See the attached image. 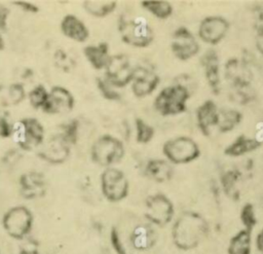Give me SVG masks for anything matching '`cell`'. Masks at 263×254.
I'll return each instance as SVG.
<instances>
[{
    "label": "cell",
    "instance_id": "7bdbcfd3",
    "mask_svg": "<svg viewBox=\"0 0 263 254\" xmlns=\"http://www.w3.org/2000/svg\"><path fill=\"white\" fill-rule=\"evenodd\" d=\"M256 247L258 249V251L263 254V229L260 230V232L257 234L256 238Z\"/></svg>",
    "mask_w": 263,
    "mask_h": 254
},
{
    "label": "cell",
    "instance_id": "603a6c76",
    "mask_svg": "<svg viewBox=\"0 0 263 254\" xmlns=\"http://www.w3.org/2000/svg\"><path fill=\"white\" fill-rule=\"evenodd\" d=\"M145 175L155 182H166L172 179L174 170L171 162L166 159L152 158L145 166Z\"/></svg>",
    "mask_w": 263,
    "mask_h": 254
},
{
    "label": "cell",
    "instance_id": "ab89813d",
    "mask_svg": "<svg viewBox=\"0 0 263 254\" xmlns=\"http://www.w3.org/2000/svg\"><path fill=\"white\" fill-rule=\"evenodd\" d=\"M13 124L5 116H0V137L9 138L12 137Z\"/></svg>",
    "mask_w": 263,
    "mask_h": 254
},
{
    "label": "cell",
    "instance_id": "7c38bea8",
    "mask_svg": "<svg viewBox=\"0 0 263 254\" xmlns=\"http://www.w3.org/2000/svg\"><path fill=\"white\" fill-rule=\"evenodd\" d=\"M71 153V145L66 142L60 133L51 136L37 152V156L49 164L60 165L65 162Z\"/></svg>",
    "mask_w": 263,
    "mask_h": 254
},
{
    "label": "cell",
    "instance_id": "1f68e13d",
    "mask_svg": "<svg viewBox=\"0 0 263 254\" xmlns=\"http://www.w3.org/2000/svg\"><path fill=\"white\" fill-rule=\"evenodd\" d=\"M60 134L71 146L75 145L79 140V120L72 118L61 125Z\"/></svg>",
    "mask_w": 263,
    "mask_h": 254
},
{
    "label": "cell",
    "instance_id": "ba28073f",
    "mask_svg": "<svg viewBox=\"0 0 263 254\" xmlns=\"http://www.w3.org/2000/svg\"><path fill=\"white\" fill-rule=\"evenodd\" d=\"M100 183L103 195L111 203L121 202L128 195V180L119 169L106 168L101 174Z\"/></svg>",
    "mask_w": 263,
    "mask_h": 254
},
{
    "label": "cell",
    "instance_id": "f35d334b",
    "mask_svg": "<svg viewBox=\"0 0 263 254\" xmlns=\"http://www.w3.org/2000/svg\"><path fill=\"white\" fill-rule=\"evenodd\" d=\"M254 28L256 34H263V5H258L254 9Z\"/></svg>",
    "mask_w": 263,
    "mask_h": 254
},
{
    "label": "cell",
    "instance_id": "9a60e30c",
    "mask_svg": "<svg viewBox=\"0 0 263 254\" xmlns=\"http://www.w3.org/2000/svg\"><path fill=\"white\" fill-rule=\"evenodd\" d=\"M20 192L26 199H34L46 193V180L42 173L29 171L18 178Z\"/></svg>",
    "mask_w": 263,
    "mask_h": 254
},
{
    "label": "cell",
    "instance_id": "277c9868",
    "mask_svg": "<svg viewBox=\"0 0 263 254\" xmlns=\"http://www.w3.org/2000/svg\"><path fill=\"white\" fill-rule=\"evenodd\" d=\"M124 145L117 137L105 134L100 136L90 147L91 160L102 167L110 168L124 156Z\"/></svg>",
    "mask_w": 263,
    "mask_h": 254
},
{
    "label": "cell",
    "instance_id": "74e56055",
    "mask_svg": "<svg viewBox=\"0 0 263 254\" xmlns=\"http://www.w3.org/2000/svg\"><path fill=\"white\" fill-rule=\"evenodd\" d=\"M110 242H111L112 248L116 252V254H126L125 247L122 244L119 231L117 230L116 227H112V229L110 231Z\"/></svg>",
    "mask_w": 263,
    "mask_h": 254
},
{
    "label": "cell",
    "instance_id": "ee69618b",
    "mask_svg": "<svg viewBox=\"0 0 263 254\" xmlns=\"http://www.w3.org/2000/svg\"><path fill=\"white\" fill-rule=\"evenodd\" d=\"M256 46L259 52L263 56V34L256 36Z\"/></svg>",
    "mask_w": 263,
    "mask_h": 254
},
{
    "label": "cell",
    "instance_id": "8992f818",
    "mask_svg": "<svg viewBox=\"0 0 263 254\" xmlns=\"http://www.w3.org/2000/svg\"><path fill=\"white\" fill-rule=\"evenodd\" d=\"M34 216L26 206H14L8 209L2 217V226L6 233L15 239L26 238L33 226Z\"/></svg>",
    "mask_w": 263,
    "mask_h": 254
},
{
    "label": "cell",
    "instance_id": "5bb4252c",
    "mask_svg": "<svg viewBox=\"0 0 263 254\" xmlns=\"http://www.w3.org/2000/svg\"><path fill=\"white\" fill-rule=\"evenodd\" d=\"M74 105L75 99L72 93L62 85H54L49 89L48 99L42 111L47 114H62L70 112Z\"/></svg>",
    "mask_w": 263,
    "mask_h": 254
},
{
    "label": "cell",
    "instance_id": "bcb514c9",
    "mask_svg": "<svg viewBox=\"0 0 263 254\" xmlns=\"http://www.w3.org/2000/svg\"><path fill=\"white\" fill-rule=\"evenodd\" d=\"M4 48H5V41H4V39L2 37V34L0 32V50H3Z\"/></svg>",
    "mask_w": 263,
    "mask_h": 254
},
{
    "label": "cell",
    "instance_id": "3957f363",
    "mask_svg": "<svg viewBox=\"0 0 263 254\" xmlns=\"http://www.w3.org/2000/svg\"><path fill=\"white\" fill-rule=\"evenodd\" d=\"M189 98L190 92L185 85H168L162 88L155 97L154 108L163 116L180 114L186 110Z\"/></svg>",
    "mask_w": 263,
    "mask_h": 254
},
{
    "label": "cell",
    "instance_id": "8d00e7d4",
    "mask_svg": "<svg viewBox=\"0 0 263 254\" xmlns=\"http://www.w3.org/2000/svg\"><path fill=\"white\" fill-rule=\"evenodd\" d=\"M234 89V97L235 100L238 101L240 104H247L253 99V92L251 89V85H245V86H238L233 87Z\"/></svg>",
    "mask_w": 263,
    "mask_h": 254
},
{
    "label": "cell",
    "instance_id": "e575fe53",
    "mask_svg": "<svg viewBox=\"0 0 263 254\" xmlns=\"http://www.w3.org/2000/svg\"><path fill=\"white\" fill-rule=\"evenodd\" d=\"M26 97V90L22 83L15 82L9 85L7 89L6 102L8 105H17L20 104Z\"/></svg>",
    "mask_w": 263,
    "mask_h": 254
},
{
    "label": "cell",
    "instance_id": "7a4b0ae2",
    "mask_svg": "<svg viewBox=\"0 0 263 254\" xmlns=\"http://www.w3.org/2000/svg\"><path fill=\"white\" fill-rule=\"evenodd\" d=\"M117 28L121 40L130 46L143 48L153 42V29L142 16L128 17L121 15L118 19Z\"/></svg>",
    "mask_w": 263,
    "mask_h": 254
},
{
    "label": "cell",
    "instance_id": "2e32d148",
    "mask_svg": "<svg viewBox=\"0 0 263 254\" xmlns=\"http://www.w3.org/2000/svg\"><path fill=\"white\" fill-rule=\"evenodd\" d=\"M224 74L232 87L251 85L252 72L243 60L237 58L229 59L225 64Z\"/></svg>",
    "mask_w": 263,
    "mask_h": 254
},
{
    "label": "cell",
    "instance_id": "484cf974",
    "mask_svg": "<svg viewBox=\"0 0 263 254\" xmlns=\"http://www.w3.org/2000/svg\"><path fill=\"white\" fill-rule=\"evenodd\" d=\"M240 179V173L236 169H231L224 172L221 175V185L224 193L232 198L237 199L239 197V191L237 188V183Z\"/></svg>",
    "mask_w": 263,
    "mask_h": 254
},
{
    "label": "cell",
    "instance_id": "4dcf8cb0",
    "mask_svg": "<svg viewBox=\"0 0 263 254\" xmlns=\"http://www.w3.org/2000/svg\"><path fill=\"white\" fill-rule=\"evenodd\" d=\"M49 90L43 84L35 85L28 94L30 105L35 109H42L47 102Z\"/></svg>",
    "mask_w": 263,
    "mask_h": 254
},
{
    "label": "cell",
    "instance_id": "d4e9b609",
    "mask_svg": "<svg viewBox=\"0 0 263 254\" xmlns=\"http://www.w3.org/2000/svg\"><path fill=\"white\" fill-rule=\"evenodd\" d=\"M252 232L247 229L237 231L230 240L227 248L228 254H251Z\"/></svg>",
    "mask_w": 263,
    "mask_h": 254
},
{
    "label": "cell",
    "instance_id": "ac0fdd59",
    "mask_svg": "<svg viewBox=\"0 0 263 254\" xmlns=\"http://www.w3.org/2000/svg\"><path fill=\"white\" fill-rule=\"evenodd\" d=\"M205 79L215 95L220 92V63L214 49H209L200 59Z\"/></svg>",
    "mask_w": 263,
    "mask_h": 254
},
{
    "label": "cell",
    "instance_id": "d590c367",
    "mask_svg": "<svg viewBox=\"0 0 263 254\" xmlns=\"http://www.w3.org/2000/svg\"><path fill=\"white\" fill-rule=\"evenodd\" d=\"M53 60H54L55 66L59 67L60 69L69 71L72 68V66H71L72 65V60H71V58H69L67 52L63 49H58L54 52Z\"/></svg>",
    "mask_w": 263,
    "mask_h": 254
},
{
    "label": "cell",
    "instance_id": "cb8c5ba5",
    "mask_svg": "<svg viewBox=\"0 0 263 254\" xmlns=\"http://www.w3.org/2000/svg\"><path fill=\"white\" fill-rule=\"evenodd\" d=\"M262 144L255 138H249L245 135H240L225 148L224 153L228 156H240L246 153L255 151Z\"/></svg>",
    "mask_w": 263,
    "mask_h": 254
},
{
    "label": "cell",
    "instance_id": "83f0119b",
    "mask_svg": "<svg viewBox=\"0 0 263 254\" xmlns=\"http://www.w3.org/2000/svg\"><path fill=\"white\" fill-rule=\"evenodd\" d=\"M242 114L235 109H226L219 111L218 129L221 133H227L232 131L237 124L240 123Z\"/></svg>",
    "mask_w": 263,
    "mask_h": 254
},
{
    "label": "cell",
    "instance_id": "30bf717a",
    "mask_svg": "<svg viewBox=\"0 0 263 254\" xmlns=\"http://www.w3.org/2000/svg\"><path fill=\"white\" fill-rule=\"evenodd\" d=\"M137 68L133 67L128 57L124 53L113 55L105 69V78L116 88L132 83Z\"/></svg>",
    "mask_w": 263,
    "mask_h": 254
},
{
    "label": "cell",
    "instance_id": "836d02e7",
    "mask_svg": "<svg viewBox=\"0 0 263 254\" xmlns=\"http://www.w3.org/2000/svg\"><path fill=\"white\" fill-rule=\"evenodd\" d=\"M239 217H240V221L243 225V228L252 232L253 228L257 224V217H256V213H255V208L251 203H247L242 206V208L240 210Z\"/></svg>",
    "mask_w": 263,
    "mask_h": 254
},
{
    "label": "cell",
    "instance_id": "d6986e66",
    "mask_svg": "<svg viewBox=\"0 0 263 254\" xmlns=\"http://www.w3.org/2000/svg\"><path fill=\"white\" fill-rule=\"evenodd\" d=\"M61 31L67 38L76 42H84L89 36L87 26L75 14H66L61 22Z\"/></svg>",
    "mask_w": 263,
    "mask_h": 254
},
{
    "label": "cell",
    "instance_id": "e0dca14e",
    "mask_svg": "<svg viewBox=\"0 0 263 254\" xmlns=\"http://www.w3.org/2000/svg\"><path fill=\"white\" fill-rule=\"evenodd\" d=\"M160 82L159 76L152 70L138 68L132 82V92L138 98H144L151 95Z\"/></svg>",
    "mask_w": 263,
    "mask_h": 254
},
{
    "label": "cell",
    "instance_id": "f6af8a7d",
    "mask_svg": "<svg viewBox=\"0 0 263 254\" xmlns=\"http://www.w3.org/2000/svg\"><path fill=\"white\" fill-rule=\"evenodd\" d=\"M20 254H39V252H38L36 249H27V248H24V249H21Z\"/></svg>",
    "mask_w": 263,
    "mask_h": 254
},
{
    "label": "cell",
    "instance_id": "f1b7e54d",
    "mask_svg": "<svg viewBox=\"0 0 263 254\" xmlns=\"http://www.w3.org/2000/svg\"><path fill=\"white\" fill-rule=\"evenodd\" d=\"M117 6L116 1H83V8L96 17H104L112 13Z\"/></svg>",
    "mask_w": 263,
    "mask_h": 254
},
{
    "label": "cell",
    "instance_id": "60d3db41",
    "mask_svg": "<svg viewBox=\"0 0 263 254\" xmlns=\"http://www.w3.org/2000/svg\"><path fill=\"white\" fill-rule=\"evenodd\" d=\"M14 5L18 6L22 10H24L25 12H29V13H37L39 11V7L29 1H24V0H16L12 2Z\"/></svg>",
    "mask_w": 263,
    "mask_h": 254
},
{
    "label": "cell",
    "instance_id": "f546056e",
    "mask_svg": "<svg viewBox=\"0 0 263 254\" xmlns=\"http://www.w3.org/2000/svg\"><path fill=\"white\" fill-rule=\"evenodd\" d=\"M135 126H136V141L140 144H147L149 143L154 137V128L147 123L144 119L137 117L135 119Z\"/></svg>",
    "mask_w": 263,
    "mask_h": 254
},
{
    "label": "cell",
    "instance_id": "52a82bcc",
    "mask_svg": "<svg viewBox=\"0 0 263 254\" xmlns=\"http://www.w3.org/2000/svg\"><path fill=\"white\" fill-rule=\"evenodd\" d=\"M162 153L170 162L182 165L196 159L200 154V150L193 139L180 136L167 140L162 146Z\"/></svg>",
    "mask_w": 263,
    "mask_h": 254
},
{
    "label": "cell",
    "instance_id": "44dd1931",
    "mask_svg": "<svg viewBox=\"0 0 263 254\" xmlns=\"http://www.w3.org/2000/svg\"><path fill=\"white\" fill-rule=\"evenodd\" d=\"M83 55L91 67L96 70L106 69L111 60L109 45L107 42H99L83 47Z\"/></svg>",
    "mask_w": 263,
    "mask_h": 254
},
{
    "label": "cell",
    "instance_id": "9c48e42d",
    "mask_svg": "<svg viewBox=\"0 0 263 254\" xmlns=\"http://www.w3.org/2000/svg\"><path fill=\"white\" fill-rule=\"evenodd\" d=\"M144 215L151 224L165 226L174 217V204L163 193L151 194L145 201Z\"/></svg>",
    "mask_w": 263,
    "mask_h": 254
},
{
    "label": "cell",
    "instance_id": "8fae6325",
    "mask_svg": "<svg viewBox=\"0 0 263 254\" xmlns=\"http://www.w3.org/2000/svg\"><path fill=\"white\" fill-rule=\"evenodd\" d=\"M171 49L178 60L187 61L198 52L199 44L190 30L179 27L172 35Z\"/></svg>",
    "mask_w": 263,
    "mask_h": 254
},
{
    "label": "cell",
    "instance_id": "4fadbf2b",
    "mask_svg": "<svg viewBox=\"0 0 263 254\" xmlns=\"http://www.w3.org/2000/svg\"><path fill=\"white\" fill-rule=\"evenodd\" d=\"M229 30V23L220 15H210L204 17L198 28L199 38L209 44H217Z\"/></svg>",
    "mask_w": 263,
    "mask_h": 254
},
{
    "label": "cell",
    "instance_id": "ffe728a7",
    "mask_svg": "<svg viewBox=\"0 0 263 254\" xmlns=\"http://www.w3.org/2000/svg\"><path fill=\"white\" fill-rule=\"evenodd\" d=\"M197 125L203 136H209L211 128L218 124L219 110L212 100L204 101L196 109Z\"/></svg>",
    "mask_w": 263,
    "mask_h": 254
},
{
    "label": "cell",
    "instance_id": "b9f144b4",
    "mask_svg": "<svg viewBox=\"0 0 263 254\" xmlns=\"http://www.w3.org/2000/svg\"><path fill=\"white\" fill-rule=\"evenodd\" d=\"M9 13H10L9 8L3 4H0V32L1 33L7 30Z\"/></svg>",
    "mask_w": 263,
    "mask_h": 254
},
{
    "label": "cell",
    "instance_id": "7402d4cb",
    "mask_svg": "<svg viewBox=\"0 0 263 254\" xmlns=\"http://www.w3.org/2000/svg\"><path fill=\"white\" fill-rule=\"evenodd\" d=\"M157 240V234L151 224H139L135 226L130 233L132 246L139 251L151 249Z\"/></svg>",
    "mask_w": 263,
    "mask_h": 254
},
{
    "label": "cell",
    "instance_id": "4316f807",
    "mask_svg": "<svg viewBox=\"0 0 263 254\" xmlns=\"http://www.w3.org/2000/svg\"><path fill=\"white\" fill-rule=\"evenodd\" d=\"M141 5L148 12L159 20H166L173 13V6L168 1L164 0H144Z\"/></svg>",
    "mask_w": 263,
    "mask_h": 254
},
{
    "label": "cell",
    "instance_id": "5b68a950",
    "mask_svg": "<svg viewBox=\"0 0 263 254\" xmlns=\"http://www.w3.org/2000/svg\"><path fill=\"white\" fill-rule=\"evenodd\" d=\"M44 128L35 117H25L13 123L12 138L17 146L25 151H32L44 141Z\"/></svg>",
    "mask_w": 263,
    "mask_h": 254
},
{
    "label": "cell",
    "instance_id": "d6a6232c",
    "mask_svg": "<svg viewBox=\"0 0 263 254\" xmlns=\"http://www.w3.org/2000/svg\"><path fill=\"white\" fill-rule=\"evenodd\" d=\"M96 81H97V86L99 92L101 93L102 97H104L106 100L118 101L121 99L120 93L105 77L104 78L98 77Z\"/></svg>",
    "mask_w": 263,
    "mask_h": 254
},
{
    "label": "cell",
    "instance_id": "7dc6e473",
    "mask_svg": "<svg viewBox=\"0 0 263 254\" xmlns=\"http://www.w3.org/2000/svg\"><path fill=\"white\" fill-rule=\"evenodd\" d=\"M0 254H1V253H0Z\"/></svg>",
    "mask_w": 263,
    "mask_h": 254
},
{
    "label": "cell",
    "instance_id": "6da1fadb",
    "mask_svg": "<svg viewBox=\"0 0 263 254\" xmlns=\"http://www.w3.org/2000/svg\"><path fill=\"white\" fill-rule=\"evenodd\" d=\"M208 221L197 212L185 211L175 221L172 239L175 246L183 251L196 248L208 235Z\"/></svg>",
    "mask_w": 263,
    "mask_h": 254
}]
</instances>
